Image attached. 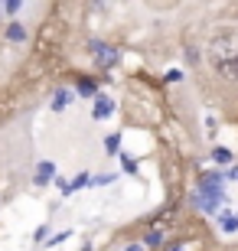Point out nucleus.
Returning a JSON list of instances; mask_svg holds the SVG:
<instances>
[{"label": "nucleus", "mask_w": 238, "mask_h": 251, "mask_svg": "<svg viewBox=\"0 0 238 251\" xmlns=\"http://www.w3.org/2000/svg\"><path fill=\"white\" fill-rule=\"evenodd\" d=\"M121 163H124V173H137V163L131 157H121Z\"/></svg>", "instance_id": "nucleus-14"}, {"label": "nucleus", "mask_w": 238, "mask_h": 251, "mask_svg": "<svg viewBox=\"0 0 238 251\" xmlns=\"http://www.w3.org/2000/svg\"><path fill=\"white\" fill-rule=\"evenodd\" d=\"M209 65L212 72L225 78V82H238V33H219L209 43Z\"/></svg>", "instance_id": "nucleus-1"}, {"label": "nucleus", "mask_w": 238, "mask_h": 251, "mask_svg": "<svg viewBox=\"0 0 238 251\" xmlns=\"http://www.w3.org/2000/svg\"><path fill=\"white\" fill-rule=\"evenodd\" d=\"M88 183H92V176L82 173V176H75V183H69V189H82V186H88Z\"/></svg>", "instance_id": "nucleus-11"}, {"label": "nucleus", "mask_w": 238, "mask_h": 251, "mask_svg": "<svg viewBox=\"0 0 238 251\" xmlns=\"http://www.w3.org/2000/svg\"><path fill=\"white\" fill-rule=\"evenodd\" d=\"M53 176H55V167H53V163H39V167H36V186H46Z\"/></svg>", "instance_id": "nucleus-6"}, {"label": "nucleus", "mask_w": 238, "mask_h": 251, "mask_svg": "<svg viewBox=\"0 0 238 251\" xmlns=\"http://www.w3.org/2000/svg\"><path fill=\"white\" fill-rule=\"evenodd\" d=\"M7 36H10V39H17V43H20V39L26 36V33H23V26H17V23H13V26L7 29Z\"/></svg>", "instance_id": "nucleus-13"}, {"label": "nucleus", "mask_w": 238, "mask_h": 251, "mask_svg": "<svg viewBox=\"0 0 238 251\" xmlns=\"http://www.w3.org/2000/svg\"><path fill=\"white\" fill-rule=\"evenodd\" d=\"M111 111H114V101L101 95V98H98V104H95V118H98V121H101V118H108Z\"/></svg>", "instance_id": "nucleus-7"}, {"label": "nucleus", "mask_w": 238, "mask_h": 251, "mask_svg": "<svg viewBox=\"0 0 238 251\" xmlns=\"http://www.w3.org/2000/svg\"><path fill=\"white\" fill-rule=\"evenodd\" d=\"M124 251H144V245H128Z\"/></svg>", "instance_id": "nucleus-17"}, {"label": "nucleus", "mask_w": 238, "mask_h": 251, "mask_svg": "<svg viewBox=\"0 0 238 251\" xmlns=\"http://www.w3.org/2000/svg\"><path fill=\"white\" fill-rule=\"evenodd\" d=\"M225 179H238V167H232L229 173H225Z\"/></svg>", "instance_id": "nucleus-16"}, {"label": "nucleus", "mask_w": 238, "mask_h": 251, "mask_svg": "<svg viewBox=\"0 0 238 251\" xmlns=\"http://www.w3.org/2000/svg\"><path fill=\"white\" fill-rule=\"evenodd\" d=\"M173 219H176V209H173V205H170V209H163V212L150 222V228H147V235H144V242L147 245H160V242H163V235L173 228Z\"/></svg>", "instance_id": "nucleus-2"}, {"label": "nucleus", "mask_w": 238, "mask_h": 251, "mask_svg": "<svg viewBox=\"0 0 238 251\" xmlns=\"http://www.w3.org/2000/svg\"><path fill=\"white\" fill-rule=\"evenodd\" d=\"M222 183H225V173H206L199 179V189H222Z\"/></svg>", "instance_id": "nucleus-4"}, {"label": "nucleus", "mask_w": 238, "mask_h": 251, "mask_svg": "<svg viewBox=\"0 0 238 251\" xmlns=\"http://www.w3.org/2000/svg\"><path fill=\"white\" fill-rule=\"evenodd\" d=\"M20 10V0H7V13H17Z\"/></svg>", "instance_id": "nucleus-15"}, {"label": "nucleus", "mask_w": 238, "mask_h": 251, "mask_svg": "<svg viewBox=\"0 0 238 251\" xmlns=\"http://www.w3.org/2000/svg\"><path fill=\"white\" fill-rule=\"evenodd\" d=\"M69 101H72V92H65V88H62V92H55V98H53V111H62Z\"/></svg>", "instance_id": "nucleus-8"}, {"label": "nucleus", "mask_w": 238, "mask_h": 251, "mask_svg": "<svg viewBox=\"0 0 238 251\" xmlns=\"http://www.w3.org/2000/svg\"><path fill=\"white\" fill-rule=\"evenodd\" d=\"M212 160H215V163H229L232 153H229L225 147H215V150H212Z\"/></svg>", "instance_id": "nucleus-10"}, {"label": "nucleus", "mask_w": 238, "mask_h": 251, "mask_svg": "<svg viewBox=\"0 0 238 251\" xmlns=\"http://www.w3.org/2000/svg\"><path fill=\"white\" fill-rule=\"evenodd\" d=\"M105 150H108L111 157H114V153H121V137H118V134H111V137L105 140Z\"/></svg>", "instance_id": "nucleus-9"}, {"label": "nucleus", "mask_w": 238, "mask_h": 251, "mask_svg": "<svg viewBox=\"0 0 238 251\" xmlns=\"http://www.w3.org/2000/svg\"><path fill=\"white\" fill-rule=\"evenodd\" d=\"M79 92L82 95H95V82L92 78H82V82H79Z\"/></svg>", "instance_id": "nucleus-12"}, {"label": "nucleus", "mask_w": 238, "mask_h": 251, "mask_svg": "<svg viewBox=\"0 0 238 251\" xmlns=\"http://www.w3.org/2000/svg\"><path fill=\"white\" fill-rule=\"evenodd\" d=\"M219 225H222V232H238V212H219Z\"/></svg>", "instance_id": "nucleus-5"}, {"label": "nucleus", "mask_w": 238, "mask_h": 251, "mask_svg": "<svg viewBox=\"0 0 238 251\" xmlns=\"http://www.w3.org/2000/svg\"><path fill=\"white\" fill-rule=\"evenodd\" d=\"M88 52H92V59L101 69H111V65L118 62V49L108 46V43H101V39H92V43H88Z\"/></svg>", "instance_id": "nucleus-3"}, {"label": "nucleus", "mask_w": 238, "mask_h": 251, "mask_svg": "<svg viewBox=\"0 0 238 251\" xmlns=\"http://www.w3.org/2000/svg\"><path fill=\"white\" fill-rule=\"evenodd\" d=\"M173 251H186V245H180V248H173Z\"/></svg>", "instance_id": "nucleus-18"}]
</instances>
